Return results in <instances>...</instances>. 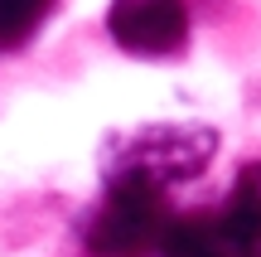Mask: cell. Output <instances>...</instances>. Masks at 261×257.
Returning <instances> with one entry per match:
<instances>
[{
	"label": "cell",
	"mask_w": 261,
	"mask_h": 257,
	"mask_svg": "<svg viewBox=\"0 0 261 257\" xmlns=\"http://www.w3.org/2000/svg\"><path fill=\"white\" fill-rule=\"evenodd\" d=\"M218 151V131L213 126H189V122H160V126H140L116 141L112 151V175H136L150 184H179L194 180Z\"/></svg>",
	"instance_id": "obj_2"
},
{
	"label": "cell",
	"mask_w": 261,
	"mask_h": 257,
	"mask_svg": "<svg viewBox=\"0 0 261 257\" xmlns=\"http://www.w3.org/2000/svg\"><path fill=\"white\" fill-rule=\"evenodd\" d=\"M54 0H0V49H19L39 34Z\"/></svg>",
	"instance_id": "obj_6"
},
{
	"label": "cell",
	"mask_w": 261,
	"mask_h": 257,
	"mask_svg": "<svg viewBox=\"0 0 261 257\" xmlns=\"http://www.w3.org/2000/svg\"><path fill=\"white\" fill-rule=\"evenodd\" d=\"M160 257H242V252H237V243H232V233H227L223 214L194 209V214H174Z\"/></svg>",
	"instance_id": "obj_4"
},
{
	"label": "cell",
	"mask_w": 261,
	"mask_h": 257,
	"mask_svg": "<svg viewBox=\"0 0 261 257\" xmlns=\"http://www.w3.org/2000/svg\"><path fill=\"white\" fill-rule=\"evenodd\" d=\"M223 223H227V233H232L242 257H261V160L242 165L232 194H227Z\"/></svg>",
	"instance_id": "obj_5"
},
{
	"label": "cell",
	"mask_w": 261,
	"mask_h": 257,
	"mask_svg": "<svg viewBox=\"0 0 261 257\" xmlns=\"http://www.w3.org/2000/svg\"><path fill=\"white\" fill-rule=\"evenodd\" d=\"M174 223L169 199L160 184L136 175H112L102 204L87 219V252L92 257H150L165 248V233Z\"/></svg>",
	"instance_id": "obj_1"
},
{
	"label": "cell",
	"mask_w": 261,
	"mask_h": 257,
	"mask_svg": "<svg viewBox=\"0 0 261 257\" xmlns=\"http://www.w3.org/2000/svg\"><path fill=\"white\" fill-rule=\"evenodd\" d=\"M107 29L136 58H174L189 44V10L184 0H112Z\"/></svg>",
	"instance_id": "obj_3"
}]
</instances>
